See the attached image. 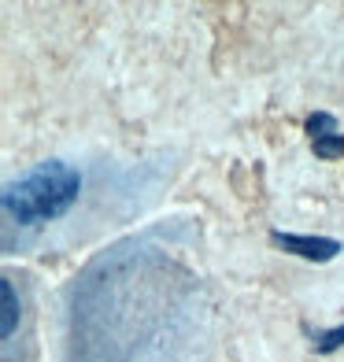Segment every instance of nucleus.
<instances>
[{
	"label": "nucleus",
	"instance_id": "obj_1",
	"mask_svg": "<svg viewBox=\"0 0 344 362\" xmlns=\"http://www.w3.org/2000/svg\"><path fill=\"white\" fill-rule=\"evenodd\" d=\"M78 196H81L78 167L63 159H41L8 181L4 192H0V207H4L8 226L38 229L45 222L63 218L78 204Z\"/></svg>",
	"mask_w": 344,
	"mask_h": 362
},
{
	"label": "nucleus",
	"instance_id": "obj_2",
	"mask_svg": "<svg viewBox=\"0 0 344 362\" xmlns=\"http://www.w3.org/2000/svg\"><path fill=\"white\" fill-rule=\"evenodd\" d=\"M270 244L282 248L297 259H307V262H333L340 255V240L333 237H311V233H285V229H274L270 233Z\"/></svg>",
	"mask_w": 344,
	"mask_h": 362
},
{
	"label": "nucleus",
	"instance_id": "obj_3",
	"mask_svg": "<svg viewBox=\"0 0 344 362\" xmlns=\"http://www.w3.org/2000/svg\"><path fill=\"white\" fill-rule=\"evenodd\" d=\"M0 296H4V322H0V337L11 340L15 329H19V318H23V303H19V292H15L11 277L0 281Z\"/></svg>",
	"mask_w": 344,
	"mask_h": 362
},
{
	"label": "nucleus",
	"instance_id": "obj_4",
	"mask_svg": "<svg viewBox=\"0 0 344 362\" xmlns=\"http://www.w3.org/2000/svg\"><path fill=\"white\" fill-rule=\"evenodd\" d=\"M304 333L311 337V348H315L319 355H333L344 348V322L333 325V329H307L304 325Z\"/></svg>",
	"mask_w": 344,
	"mask_h": 362
},
{
	"label": "nucleus",
	"instance_id": "obj_5",
	"mask_svg": "<svg viewBox=\"0 0 344 362\" xmlns=\"http://www.w3.org/2000/svg\"><path fill=\"white\" fill-rule=\"evenodd\" d=\"M311 148H315V156H319V159H340V156H344V134L337 129V134H330V137L315 141Z\"/></svg>",
	"mask_w": 344,
	"mask_h": 362
}]
</instances>
